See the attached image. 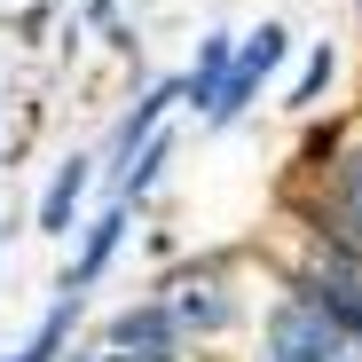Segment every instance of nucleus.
<instances>
[{
    "label": "nucleus",
    "mask_w": 362,
    "mask_h": 362,
    "mask_svg": "<svg viewBox=\"0 0 362 362\" xmlns=\"http://www.w3.org/2000/svg\"><path fill=\"white\" fill-rule=\"evenodd\" d=\"M268 354L276 362H346L354 339L315 308V299H284V308L268 315Z\"/></svg>",
    "instance_id": "nucleus-1"
},
{
    "label": "nucleus",
    "mask_w": 362,
    "mask_h": 362,
    "mask_svg": "<svg viewBox=\"0 0 362 362\" xmlns=\"http://www.w3.org/2000/svg\"><path fill=\"white\" fill-rule=\"evenodd\" d=\"M276 64H284V24H260L252 40H236V55H228V79H221V103H213L205 118H213V127H228V118L245 110L252 95H260V79H268Z\"/></svg>",
    "instance_id": "nucleus-2"
},
{
    "label": "nucleus",
    "mask_w": 362,
    "mask_h": 362,
    "mask_svg": "<svg viewBox=\"0 0 362 362\" xmlns=\"http://www.w3.org/2000/svg\"><path fill=\"white\" fill-rule=\"evenodd\" d=\"M228 291H221V276L213 268H181L173 284H165V323L173 331H197V339H213V331H228Z\"/></svg>",
    "instance_id": "nucleus-3"
},
{
    "label": "nucleus",
    "mask_w": 362,
    "mask_h": 362,
    "mask_svg": "<svg viewBox=\"0 0 362 362\" xmlns=\"http://www.w3.org/2000/svg\"><path fill=\"white\" fill-rule=\"evenodd\" d=\"M165 339H173L165 308H142V315H118L110 323V354H165Z\"/></svg>",
    "instance_id": "nucleus-4"
},
{
    "label": "nucleus",
    "mask_w": 362,
    "mask_h": 362,
    "mask_svg": "<svg viewBox=\"0 0 362 362\" xmlns=\"http://www.w3.org/2000/svg\"><path fill=\"white\" fill-rule=\"evenodd\" d=\"M79 197H87V158H71L64 173H55V189H47V205H40V228H47V236H64Z\"/></svg>",
    "instance_id": "nucleus-5"
},
{
    "label": "nucleus",
    "mask_w": 362,
    "mask_h": 362,
    "mask_svg": "<svg viewBox=\"0 0 362 362\" xmlns=\"http://www.w3.org/2000/svg\"><path fill=\"white\" fill-rule=\"evenodd\" d=\"M228 55H236V40H205V55H197V79L181 87V95H197L205 110L221 103V79H228Z\"/></svg>",
    "instance_id": "nucleus-6"
},
{
    "label": "nucleus",
    "mask_w": 362,
    "mask_h": 362,
    "mask_svg": "<svg viewBox=\"0 0 362 362\" xmlns=\"http://www.w3.org/2000/svg\"><path fill=\"white\" fill-rule=\"evenodd\" d=\"M165 103H181V87H158V95H142V103H134V118L118 127V150H134V142L158 127V118H165Z\"/></svg>",
    "instance_id": "nucleus-7"
},
{
    "label": "nucleus",
    "mask_w": 362,
    "mask_h": 362,
    "mask_svg": "<svg viewBox=\"0 0 362 362\" xmlns=\"http://www.w3.org/2000/svg\"><path fill=\"white\" fill-rule=\"evenodd\" d=\"M315 308H323V315H331L346 339H362V291H346V284H323V291H315Z\"/></svg>",
    "instance_id": "nucleus-8"
},
{
    "label": "nucleus",
    "mask_w": 362,
    "mask_h": 362,
    "mask_svg": "<svg viewBox=\"0 0 362 362\" xmlns=\"http://www.w3.org/2000/svg\"><path fill=\"white\" fill-rule=\"evenodd\" d=\"M110 245H118V213H103V221H95V236H87V252H79L71 284H95V268L110 260ZM71 284H64V291H71Z\"/></svg>",
    "instance_id": "nucleus-9"
},
{
    "label": "nucleus",
    "mask_w": 362,
    "mask_h": 362,
    "mask_svg": "<svg viewBox=\"0 0 362 362\" xmlns=\"http://www.w3.org/2000/svg\"><path fill=\"white\" fill-rule=\"evenodd\" d=\"M339 221L362 236V158H346V173H339Z\"/></svg>",
    "instance_id": "nucleus-10"
},
{
    "label": "nucleus",
    "mask_w": 362,
    "mask_h": 362,
    "mask_svg": "<svg viewBox=\"0 0 362 362\" xmlns=\"http://www.w3.org/2000/svg\"><path fill=\"white\" fill-rule=\"evenodd\" d=\"M323 79H331V47H315V55H308V71H299L291 103H315V95H323Z\"/></svg>",
    "instance_id": "nucleus-11"
},
{
    "label": "nucleus",
    "mask_w": 362,
    "mask_h": 362,
    "mask_svg": "<svg viewBox=\"0 0 362 362\" xmlns=\"http://www.w3.org/2000/svg\"><path fill=\"white\" fill-rule=\"evenodd\" d=\"M103 362H173V354H103Z\"/></svg>",
    "instance_id": "nucleus-12"
},
{
    "label": "nucleus",
    "mask_w": 362,
    "mask_h": 362,
    "mask_svg": "<svg viewBox=\"0 0 362 362\" xmlns=\"http://www.w3.org/2000/svg\"><path fill=\"white\" fill-rule=\"evenodd\" d=\"M71 362H87V354H71Z\"/></svg>",
    "instance_id": "nucleus-13"
}]
</instances>
